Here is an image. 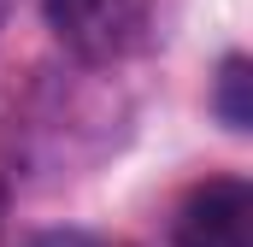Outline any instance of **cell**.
Returning <instances> with one entry per match:
<instances>
[{
	"label": "cell",
	"mask_w": 253,
	"mask_h": 247,
	"mask_svg": "<svg viewBox=\"0 0 253 247\" xmlns=\"http://www.w3.org/2000/svg\"><path fill=\"white\" fill-rule=\"evenodd\" d=\"M47 24L83 65H118L147 41L153 6L147 0H47Z\"/></svg>",
	"instance_id": "6da1fadb"
},
{
	"label": "cell",
	"mask_w": 253,
	"mask_h": 247,
	"mask_svg": "<svg viewBox=\"0 0 253 247\" xmlns=\"http://www.w3.org/2000/svg\"><path fill=\"white\" fill-rule=\"evenodd\" d=\"M171 247H253V188L242 177H212L177 206Z\"/></svg>",
	"instance_id": "7a4b0ae2"
},
{
	"label": "cell",
	"mask_w": 253,
	"mask_h": 247,
	"mask_svg": "<svg viewBox=\"0 0 253 247\" xmlns=\"http://www.w3.org/2000/svg\"><path fill=\"white\" fill-rule=\"evenodd\" d=\"M212 112L224 118V129H230V135H248V129H253V65L242 59V53H230V59L218 65Z\"/></svg>",
	"instance_id": "3957f363"
},
{
	"label": "cell",
	"mask_w": 253,
	"mask_h": 247,
	"mask_svg": "<svg viewBox=\"0 0 253 247\" xmlns=\"http://www.w3.org/2000/svg\"><path fill=\"white\" fill-rule=\"evenodd\" d=\"M24 247H106V242L88 236V230H42V236H30Z\"/></svg>",
	"instance_id": "277c9868"
}]
</instances>
